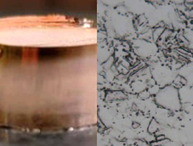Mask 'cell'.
<instances>
[{
    "label": "cell",
    "mask_w": 193,
    "mask_h": 146,
    "mask_svg": "<svg viewBox=\"0 0 193 146\" xmlns=\"http://www.w3.org/2000/svg\"><path fill=\"white\" fill-rule=\"evenodd\" d=\"M60 50L57 49H42L39 51V55L42 57H53L57 55H59Z\"/></svg>",
    "instance_id": "1"
}]
</instances>
